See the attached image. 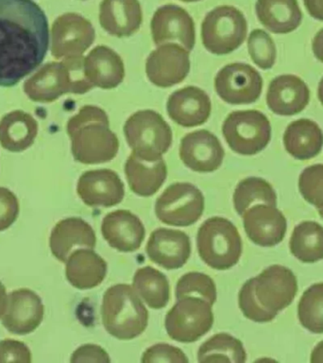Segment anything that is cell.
Returning a JSON list of instances; mask_svg holds the SVG:
<instances>
[{
	"mask_svg": "<svg viewBox=\"0 0 323 363\" xmlns=\"http://www.w3.org/2000/svg\"><path fill=\"white\" fill-rule=\"evenodd\" d=\"M8 296L6 294L4 285L0 282V318L4 314L6 306H7Z\"/></svg>",
	"mask_w": 323,
	"mask_h": 363,
	"instance_id": "obj_47",
	"label": "cell"
},
{
	"mask_svg": "<svg viewBox=\"0 0 323 363\" xmlns=\"http://www.w3.org/2000/svg\"><path fill=\"white\" fill-rule=\"evenodd\" d=\"M19 215V203L16 196L6 187L0 186V232L14 223Z\"/></svg>",
	"mask_w": 323,
	"mask_h": 363,
	"instance_id": "obj_41",
	"label": "cell"
},
{
	"mask_svg": "<svg viewBox=\"0 0 323 363\" xmlns=\"http://www.w3.org/2000/svg\"><path fill=\"white\" fill-rule=\"evenodd\" d=\"M125 174L132 192L141 197H150L159 191L166 181L167 167L164 159L147 162L132 153L125 164Z\"/></svg>",
	"mask_w": 323,
	"mask_h": 363,
	"instance_id": "obj_29",
	"label": "cell"
},
{
	"mask_svg": "<svg viewBox=\"0 0 323 363\" xmlns=\"http://www.w3.org/2000/svg\"><path fill=\"white\" fill-rule=\"evenodd\" d=\"M317 95H319V99L320 102H322L323 106V78L322 81L319 82V90H317Z\"/></svg>",
	"mask_w": 323,
	"mask_h": 363,
	"instance_id": "obj_48",
	"label": "cell"
},
{
	"mask_svg": "<svg viewBox=\"0 0 323 363\" xmlns=\"http://www.w3.org/2000/svg\"><path fill=\"white\" fill-rule=\"evenodd\" d=\"M246 360L243 343L227 333H218L209 337L198 351V362L200 363H244Z\"/></svg>",
	"mask_w": 323,
	"mask_h": 363,
	"instance_id": "obj_34",
	"label": "cell"
},
{
	"mask_svg": "<svg viewBox=\"0 0 323 363\" xmlns=\"http://www.w3.org/2000/svg\"><path fill=\"white\" fill-rule=\"evenodd\" d=\"M71 150L76 162L98 164L112 161L118 155L119 140L110 129L109 118L101 108L85 105L67 122Z\"/></svg>",
	"mask_w": 323,
	"mask_h": 363,
	"instance_id": "obj_3",
	"label": "cell"
},
{
	"mask_svg": "<svg viewBox=\"0 0 323 363\" xmlns=\"http://www.w3.org/2000/svg\"><path fill=\"white\" fill-rule=\"evenodd\" d=\"M190 51L174 43L158 45L147 57V79L156 86L169 88L181 84L189 74Z\"/></svg>",
	"mask_w": 323,
	"mask_h": 363,
	"instance_id": "obj_14",
	"label": "cell"
},
{
	"mask_svg": "<svg viewBox=\"0 0 323 363\" xmlns=\"http://www.w3.org/2000/svg\"><path fill=\"white\" fill-rule=\"evenodd\" d=\"M289 249L298 260L314 263L323 259V226L316 221H303L292 232Z\"/></svg>",
	"mask_w": 323,
	"mask_h": 363,
	"instance_id": "obj_32",
	"label": "cell"
},
{
	"mask_svg": "<svg viewBox=\"0 0 323 363\" xmlns=\"http://www.w3.org/2000/svg\"><path fill=\"white\" fill-rule=\"evenodd\" d=\"M299 189L303 199L312 206L323 209V164L306 167L300 175Z\"/></svg>",
	"mask_w": 323,
	"mask_h": 363,
	"instance_id": "obj_39",
	"label": "cell"
},
{
	"mask_svg": "<svg viewBox=\"0 0 323 363\" xmlns=\"http://www.w3.org/2000/svg\"><path fill=\"white\" fill-rule=\"evenodd\" d=\"M248 24L244 14L234 6H218L210 11L201 24L204 48L215 55H227L245 41Z\"/></svg>",
	"mask_w": 323,
	"mask_h": 363,
	"instance_id": "obj_8",
	"label": "cell"
},
{
	"mask_svg": "<svg viewBox=\"0 0 323 363\" xmlns=\"http://www.w3.org/2000/svg\"><path fill=\"white\" fill-rule=\"evenodd\" d=\"M166 111L169 118L181 127L200 126L211 115V99L197 86L181 88L169 96Z\"/></svg>",
	"mask_w": 323,
	"mask_h": 363,
	"instance_id": "obj_21",
	"label": "cell"
},
{
	"mask_svg": "<svg viewBox=\"0 0 323 363\" xmlns=\"http://www.w3.org/2000/svg\"><path fill=\"white\" fill-rule=\"evenodd\" d=\"M92 23L75 13L59 16L51 28V55L55 59L82 56L95 42Z\"/></svg>",
	"mask_w": 323,
	"mask_h": 363,
	"instance_id": "obj_12",
	"label": "cell"
},
{
	"mask_svg": "<svg viewBox=\"0 0 323 363\" xmlns=\"http://www.w3.org/2000/svg\"><path fill=\"white\" fill-rule=\"evenodd\" d=\"M101 318L108 333L118 340H130L146 330L149 311L133 286L116 284L105 291Z\"/></svg>",
	"mask_w": 323,
	"mask_h": 363,
	"instance_id": "obj_5",
	"label": "cell"
},
{
	"mask_svg": "<svg viewBox=\"0 0 323 363\" xmlns=\"http://www.w3.org/2000/svg\"><path fill=\"white\" fill-rule=\"evenodd\" d=\"M141 362L143 363H187L189 360L180 348L166 345V343H157L150 346L144 352Z\"/></svg>",
	"mask_w": 323,
	"mask_h": 363,
	"instance_id": "obj_40",
	"label": "cell"
},
{
	"mask_svg": "<svg viewBox=\"0 0 323 363\" xmlns=\"http://www.w3.org/2000/svg\"><path fill=\"white\" fill-rule=\"evenodd\" d=\"M306 10L314 19L323 21V0H303Z\"/></svg>",
	"mask_w": 323,
	"mask_h": 363,
	"instance_id": "obj_44",
	"label": "cell"
},
{
	"mask_svg": "<svg viewBox=\"0 0 323 363\" xmlns=\"http://www.w3.org/2000/svg\"><path fill=\"white\" fill-rule=\"evenodd\" d=\"M31 362V353L28 346L18 340L7 339L0 342V363Z\"/></svg>",
	"mask_w": 323,
	"mask_h": 363,
	"instance_id": "obj_42",
	"label": "cell"
},
{
	"mask_svg": "<svg viewBox=\"0 0 323 363\" xmlns=\"http://www.w3.org/2000/svg\"><path fill=\"white\" fill-rule=\"evenodd\" d=\"M98 19L106 33L123 38L137 33L143 22V11L138 0H102Z\"/></svg>",
	"mask_w": 323,
	"mask_h": 363,
	"instance_id": "obj_25",
	"label": "cell"
},
{
	"mask_svg": "<svg viewBox=\"0 0 323 363\" xmlns=\"http://www.w3.org/2000/svg\"><path fill=\"white\" fill-rule=\"evenodd\" d=\"M297 292L293 272L286 267L272 265L244 284L238 294V305L249 320L268 323L291 305Z\"/></svg>",
	"mask_w": 323,
	"mask_h": 363,
	"instance_id": "obj_2",
	"label": "cell"
},
{
	"mask_svg": "<svg viewBox=\"0 0 323 363\" xmlns=\"http://www.w3.org/2000/svg\"><path fill=\"white\" fill-rule=\"evenodd\" d=\"M123 130L133 155L144 161L163 159L172 145L171 128L160 113L153 110L132 113L125 122Z\"/></svg>",
	"mask_w": 323,
	"mask_h": 363,
	"instance_id": "obj_7",
	"label": "cell"
},
{
	"mask_svg": "<svg viewBox=\"0 0 323 363\" xmlns=\"http://www.w3.org/2000/svg\"><path fill=\"white\" fill-rule=\"evenodd\" d=\"M146 252L149 259L166 269L183 267L191 255V241L180 230L158 228L150 234Z\"/></svg>",
	"mask_w": 323,
	"mask_h": 363,
	"instance_id": "obj_20",
	"label": "cell"
},
{
	"mask_svg": "<svg viewBox=\"0 0 323 363\" xmlns=\"http://www.w3.org/2000/svg\"><path fill=\"white\" fill-rule=\"evenodd\" d=\"M298 317L300 325L312 333H323V283L314 284L303 292Z\"/></svg>",
	"mask_w": 323,
	"mask_h": 363,
	"instance_id": "obj_36",
	"label": "cell"
},
{
	"mask_svg": "<svg viewBox=\"0 0 323 363\" xmlns=\"http://www.w3.org/2000/svg\"><path fill=\"white\" fill-rule=\"evenodd\" d=\"M212 306L200 297L178 299L166 313L164 325L167 335L178 342H197L212 328Z\"/></svg>",
	"mask_w": 323,
	"mask_h": 363,
	"instance_id": "obj_10",
	"label": "cell"
},
{
	"mask_svg": "<svg viewBox=\"0 0 323 363\" xmlns=\"http://www.w3.org/2000/svg\"><path fill=\"white\" fill-rule=\"evenodd\" d=\"M310 91L299 77L282 75L269 84L266 104L276 115L293 116L307 106Z\"/></svg>",
	"mask_w": 323,
	"mask_h": 363,
	"instance_id": "obj_24",
	"label": "cell"
},
{
	"mask_svg": "<svg viewBox=\"0 0 323 363\" xmlns=\"http://www.w3.org/2000/svg\"><path fill=\"white\" fill-rule=\"evenodd\" d=\"M319 213L320 217H322L323 218V209H319Z\"/></svg>",
	"mask_w": 323,
	"mask_h": 363,
	"instance_id": "obj_50",
	"label": "cell"
},
{
	"mask_svg": "<svg viewBox=\"0 0 323 363\" xmlns=\"http://www.w3.org/2000/svg\"><path fill=\"white\" fill-rule=\"evenodd\" d=\"M242 217L246 234L256 245L272 247L285 238L288 221L276 206L255 204Z\"/></svg>",
	"mask_w": 323,
	"mask_h": 363,
	"instance_id": "obj_19",
	"label": "cell"
},
{
	"mask_svg": "<svg viewBox=\"0 0 323 363\" xmlns=\"http://www.w3.org/2000/svg\"><path fill=\"white\" fill-rule=\"evenodd\" d=\"M312 48H313L314 57L323 62V28L314 35Z\"/></svg>",
	"mask_w": 323,
	"mask_h": 363,
	"instance_id": "obj_45",
	"label": "cell"
},
{
	"mask_svg": "<svg viewBox=\"0 0 323 363\" xmlns=\"http://www.w3.org/2000/svg\"><path fill=\"white\" fill-rule=\"evenodd\" d=\"M38 135V122L30 113L11 111L0 119V145L11 152H21L33 146Z\"/></svg>",
	"mask_w": 323,
	"mask_h": 363,
	"instance_id": "obj_28",
	"label": "cell"
},
{
	"mask_svg": "<svg viewBox=\"0 0 323 363\" xmlns=\"http://www.w3.org/2000/svg\"><path fill=\"white\" fill-rule=\"evenodd\" d=\"M255 10L261 24L276 34L291 33L302 20L297 0H257Z\"/></svg>",
	"mask_w": 323,
	"mask_h": 363,
	"instance_id": "obj_30",
	"label": "cell"
},
{
	"mask_svg": "<svg viewBox=\"0 0 323 363\" xmlns=\"http://www.w3.org/2000/svg\"><path fill=\"white\" fill-rule=\"evenodd\" d=\"M133 288L149 308H166L170 299V286L166 275L147 266L138 269L133 277Z\"/></svg>",
	"mask_w": 323,
	"mask_h": 363,
	"instance_id": "obj_33",
	"label": "cell"
},
{
	"mask_svg": "<svg viewBox=\"0 0 323 363\" xmlns=\"http://www.w3.org/2000/svg\"><path fill=\"white\" fill-rule=\"evenodd\" d=\"M310 362L312 363H323V342L317 343L312 351Z\"/></svg>",
	"mask_w": 323,
	"mask_h": 363,
	"instance_id": "obj_46",
	"label": "cell"
},
{
	"mask_svg": "<svg viewBox=\"0 0 323 363\" xmlns=\"http://www.w3.org/2000/svg\"><path fill=\"white\" fill-rule=\"evenodd\" d=\"M107 274V262L93 249L74 251L67 260L65 275L76 289H90L101 285Z\"/></svg>",
	"mask_w": 323,
	"mask_h": 363,
	"instance_id": "obj_27",
	"label": "cell"
},
{
	"mask_svg": "<svg viewBox=\"0 0 323 363\" xmlns=\"http://www.w3.org/2000/svg\"><path fill=\"white\" fill-rule=\"evenodd\" d=\"M215 88L220 98L227 104H251L262 94L263 79L251 65L234 62L218 71Z\"/></svg>",
	"mask_w": 323,
	"mask_h": 363,
	"instance_id": "obj_13",
	"label": "cell"
},
{
	"mask_svg": "<svg viewBox=\"0 0 323 363\" xmlns=\"http://www.w3.org/2000/svg\"><path fill=\"white\" fill-rule=\"evenodd\" d=\"M234 206L238 215L242 216L255 204L277 206V194L268 181L259 177H249L240 181L234 192Z\"/></svg>",
	"mask_w": 323,
	"mask_h": 363,
	"instance_id": "obj_35",
	"label": "cell"
},
{
	"mask_svg": "<svg viewBox=\"0 0 323 363\" xmlns=\"http://www.w3.org/2000/svg\"><path fill=\"white\" fill-rule=\"evenodd\" d=\"M95 87L85 77L84 57H71L62 62H47L24 84L30 101L50 104L65 94L87 93Z\"/></svg>",
	"mask_w": 323,
	"mask_h": 363,
	"instance_id": "obj_4",
	"label": "cell"
},
{
	"mask_svg": "<svg viewBox=\"0 0 323 363\" xmlns=\"http://www.w3.org/2000/svg\"><path fill=\"white\" fill-rule=\"evenodd\" d=\"M176 298L200 297L212 306L217 301V286L209 275L203 272H188L178 279L176 285Z\"/></svg>",
	"mask_w": 323,
	"mask_h": 363,
	"instance_id": "obj_37",
	"label": "cell"
},
{
	"mask_svg": "<svg viewBox=\"0 0 323 363\" xmlns=\"http://www.w3.org/2000/svg\"><path fill=\"white\" fill-rule=\"evenodd\" d=\"M76 193L88 206L112 207L123 201L125 186L113 170H88L79 177Z\"/></svg>",
	"mask_w": 323,
	"mask_h": 363,
	"instance_id": "obj_17",
	"label": "cell"
},
{
	"mask_svg": "<svg viewBox=\"0 0 323 363\" xmlns=\"http://www.w3.org/2000/svg\"><path fill=\"white\" fill-rule=\"evenodd\" d=\"M224 156L220 139L209 130H195L181 138V160L193 172H214L222 164Z\"/></svg>",
	"mask_w": 323,
	"mask_h": 363,
	"instance_id": "obj_16",
	"label": "cell"
},
{
	"mask_svg": "<svg viewBox=\"0 0 323 363\" xmlns=\"http://www.w3.org/2000/svg\"><path fill=\"white\" fill-rule=\"evenodd\" d=\"M96 233L92 226L81 218H68L59 221L51 232L50 246L54 257L61 262L76 250L95 249Z\"/></svg>",
	"mask_w": 323,
	"mask_h": 363,
	"instance_id": "obj_23",
	"label": "cell"
},
{
	"mask_svg": "<svg viewBox=\"0 0 323 363\" xmlns=\"http://www.w3.org/2000/svg\"><path fill=\"white\" fill-rule=\"evenodd\" d=\"M222 133L234 152L254 155L268 146L271 126L268 118L260 111H235L224 121Z\"/></svg>",
	"mask_w": 323,
	"mask_h": 363,
	"instance_id": "obj_9",
	"label": "cell"
},
{
	"mask_svg": "<svg viewBox=\"0 0 323 363\" xmlns=\"http://www.w3.org/2000/svg\"><path fill=\"white\" fill-rule=\"evenodd\" d=\"M50 45L45 11L33 0H0V87H11L44 61Z\"/></svg>",
	"mask_w": 323,
	"mask_h": 363,
	"instance_id": "obj_1",
	"label": "cell"
},
{
	"mask_svg": "<svg viewBox=\"0 0 323 363\" xmlns=\"http://www.w3.org/2000/svg\"><path fill=\"white\" fill-rule=\"evenodd\" d=\"M286 152L299 160H308L319 155L323 147V133L310 119L292 122L283 135Z\"/></svg>",
	"mask_w": 323,
	"mask_h": 363,
	"instance_id": "obj_31",
	"label": "cell"
},
{
	"mask_svg": "<svg viewBox=\"0 0 323 363\" xmlns=\"http://www.w3.org/2000/svg\"><path fill=\"white\" fill-rule=\"evenodd\" d=\"M104 240L122 252L137 251L146 235L143 223L129 210H115L105 216L101 223Z\"/></svg>",
	"mask_w": 323,
	"mask_h": 363,
	"instance_id": "obj_22",
	"label": "cell"
},
{
	"mask_svg": "<svg viewBox=\"0 0 323 363\" xmlns=\"http://www.w3.org/2000/svg\"><path fill=\"white\" fill-rule=\"evenodd\" d=\"M153 42L156 45L178 42L191 51L196 44L194 20L183 8L174 4L162 6L150 22Z\"/></svg>",
	"mask_w": 323,
	"mask_h": 363,
	"instance_id": "obj_15",
	"label": "cell"
},
{
	"mask_svg": "<svg viewBox=\"0 0 323 363\" xmlns=\"http://www.w3.org/2000/svg\"><path fill=\"white\" fill-rule=\"evenodd\" d=\"M183 2H198L200 1V0H181Z\"/></svg>",
	"mask_w": 323,
	"mask_h": 363,
	"instance_id": "obj_49",
	"label": "cell"
},
{
	"mask_svg": "<svg viewBox=\"0 0 323 363\" xmlns=\"http://www.w3.org/2000/svg\"><path fill=\"white\" fill-rule=\"evenodd\" d=\"M204 206V196L197 186L175 183L167 186L156 200L155 214L167 225L187 227L200 220Z\"/></svg>",
	"mask_w": 323,
	"mask_h": 363,
	"instance_id": "obj_11",
	"label": "cell"
},
{
	"mask_svg": "<svg viewBox=\"0 0 323 363\" xmlns=\"http://www.w3.org/2000/svg\"><path fill=\"white\" fill-rule=\"evenodd\" d=\"M71 362H110L109 354L101 346L84 345L74 352Z\"/></svg>",
	"mask_w": 323,
	"mask_h": 363,
	"instance_id": "obj_43",
	"label": "cell"
},
{
	"mask_svg": "<svg viewBox=\"0 0 323 363\" xmlns=\"http://www.w3.org/2000/svg\"><path fill=\"white\" fill-rule=\"evenodd\" d=\"M84 74L94 86L113 89L125 78L123 60L112 48L98 45L84 58Z\"/></svg>",
	"mask_w": 323,
	"mask_h": 363,
	"instance_id": "obj_26",
	"label": "cell"
},
{
	"mask_svg": "<svg viewBox=\"0 0 323 363\" xmlns=\"http://www.w3.org/2000/svg\"><path fill=\"white\" fill-rule=\"evenodd\" d=\"M197 247L203 262L217 271H226L237 265L243 248L237 227L221 217L210 218L201 224Z\"/></svg>",
	"mask_w": 323,
	"mask_h": 363,
	"instance_id": "obj_6",
	"label": "cell"
},
{
	"mask_svg": "<svg viewBox=\"0 0 323 363\" xmlns=\"http://www.w3.org/2000/svg\"><path fill=\"white\" fill-rule=\"evenodd\" d=\"M249 56L254 64L262 69H271L276 61V45L265 30H252L248 39Z\"/></svg>",
	"mask_w": 323,
	"mask_h": 363,
	"instance_id": "obj_38",
	"label": "cell"
},
{
	"mask_svg": "<svg viewBox=\"0 0 323 363\" xmlns=\"http://www.w3.org/2000/svg\"><path fill=\"white\" fill-rule=\"evenodd\" d=\"M44 314V305L35 292L17 289L8 294L2 325L13 334H30L41 325Z\"/></svg>",
	"mask_w": 323,
	"mask_h": 363,
	"instance_id": "obj_18",
	"label": "cell"
}]
</instances>
